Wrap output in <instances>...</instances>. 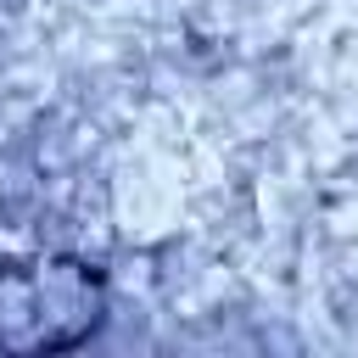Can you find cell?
I'll list each match as a JSON object with an SVG mask.
<instances>
[{
	"instance_id": "cell-1",
	"label": "cell",
	"mask_w": 358,
	"mask_h": 358,
	"mask_svg": "<svg viewBox=\"0 0 358 358\" xmlns=\"http://www.w3.org/2000/svg\"><path fill=\"white\" fill-rule=\"evenodd\" d=\"M106 319V285L78 257H39L0 268V347L6 352H67Z\"/></svg>"
}]
</instances>
